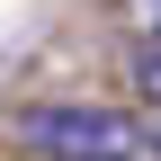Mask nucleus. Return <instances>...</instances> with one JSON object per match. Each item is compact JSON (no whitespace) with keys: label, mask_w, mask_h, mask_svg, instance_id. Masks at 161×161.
I'll use <instances>...</instances> for the list:
<instances>
[{"label":"nucleus","mask_w":161,"mask_h":161,"mask_svg":"<svg viewBox=\"0 0 161 161\" xmlns=\"http://www.w3.org/2000/svg\"><path fill=\"white\" fill-rule=\"evenodd\" d=\"M125 80L143 90V108H161V36H152V27L134 36V54H125Z\"/></svg>","instance_id":"obj_2"},{"label":"nucleus","mask_w":161,"mask_h":161,"mask_svg":"<svg viewBox=\"0 0 161 161\" xmlns=\"http://www.w3.org/2000/svg\"><path fill=\"white\" fill-rule=\"evenodd\" d=\"M143 152L161 161V108H143Z\"/></svg>","instance_id":"obj_3"},{"label":"nucleus","mask_w":161,"mask_h":161,"mask_svg":"<svg viewBox=\"0 0 161 161\" xmlns=\"http://www.w3.org/2000/svg\"><path fill=\"white\" fill-rule=\"evenodd\" d=\"M108 161H152V152H108Z\"/></svg>","instance_id":"obj_5"},{"label":"nucleus","mask_w":161,"mask_h":161,"mask_svg":"<svg viewBox=\"0 0 161 161\" xmlns=\"http://www.w3.org/2000/svg\"><path fill=\"white\" fill-rule=\"evenodd\" d=\"M134 9H143V27H152V36H161V0H134Z\"/></svg>","instance_id":"obj_4"},{"label":"nucleus","mask_w":161,"mask_h":161,"mask_svg":"<svg viewBox=\"0 0 161 161\" xmlns=\"http://www.w3.org/2000/svg\"><path fill=\"white\" fill-rule=\"evenodd\" d=\"M18 143L36 161H108V152H143V116L108 98H36L18 116Z\"/></svg>","instance_id":"obj_1"}]
</instances>
